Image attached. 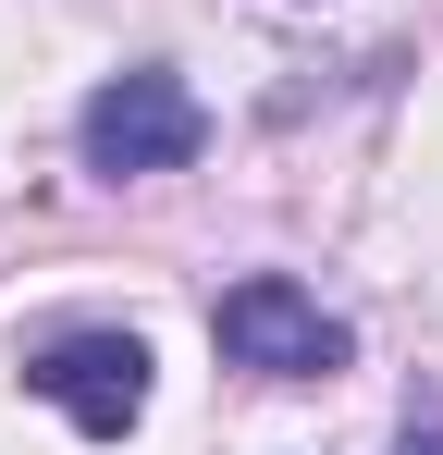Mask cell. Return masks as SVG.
Returning <instances> with one entry per match:
<instances>
[{
	"instance_id": "4",
	"label": "cell",
	"mask_w": 443,
	"mask_h": 455,
	"mask_svg": "<svg viewBox=\"0 0 443 455\" xmlns=\"http://www.w3.org/2000/svg\"><path fill=\"white\" fill-rule=\"evenodd\" d=\"M407 455H443V443H407Z\"/></svg>"
},
{
	"instance_id": "3",
	"label": "cell",
	"mask_w": 443,
	"mask_h": 455,
	"mask_svg": "<svg viewBox=\"0 0 443 455\" xmlns=\"http://www.w3.org/2000/svg\"><path fill=\"white\" fill-rule=\"evenodd\" d=\"M25 394H50L86 443H124L148 419V345L136 332H62V345L25 357Z\"/></svg>"
},
{
	"instance_id": "2",
	"label": "cell",
	"mask_w": 443,
	"mask_h": 455,
	"mask_svg": "<svg viewBox=\"0 0 443 455\" xmlns=\"http://www.w3.org/2000/svg\"><path fill=\"white\" fill-rule=\"evenodd\" d=\"M210 332H222V357L259 370V381H320V370H345V320L308 296V283H284V271H246V283L210 307Z\"/></svg>"
},
{
	"instance_id": "1",
	"label": "cell",
	"mask_w": 443,
	"mask_h": 455,
	"mask_svg": "<svg viewBox=\"0 0 443 455\" xmlns=\"http://www.w3.org/2000/svg\"><path fill=\"white\" fill-rule=\"evenodd\" d=\"M197 136H210V111L185 99V75H160V62L111 75L99 99H86V124H74V148H86V172H99V185L185 172V160H197Z\"/></svg>"
}]
</instances>
